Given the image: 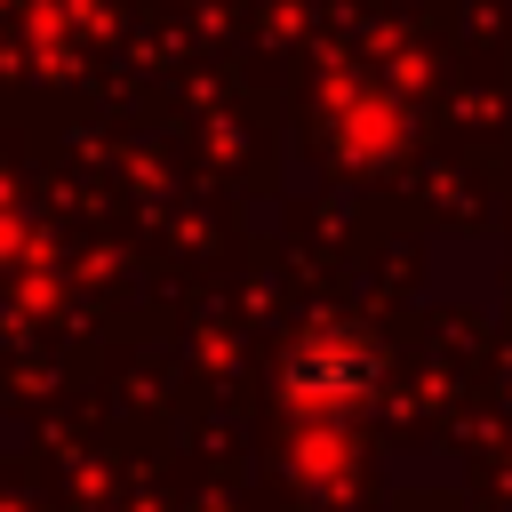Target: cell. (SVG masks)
Masks as SVG:
<instances>
[{
    "instance_id": "1",
    "label": "cell",
    "mask_w": 512,
    "mask_h": 512,
    "mask_svg": "<svg viewBox=\"0 0 512 512\" xmlns=\"http://www.w3.org/2000/svg\"><path fill=\"white\" fill-rule=\"evenodd\" d=\"M376 376H384V352L352 328H312L280 368L288 400H304V408H352V400L376 392Z\"/></svg>"
}]
</instances>
